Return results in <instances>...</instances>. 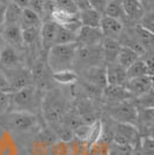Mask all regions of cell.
Here are the masks:
<instances>
[{"instance_id": "603a6c76", "label": "cell", "mask_w": 154, "mask_h": 155, "mask_svg": "<svg viewBox=\"0 0 154 155\" xmlns=\"http://www.w3.org/2000/svg\"><path fill=\"white\" fill-rule=\"evenodd\" d=\"M79 20L81 26L84 27H92V28H100L102 14L99 13L94 8H89L82 12H79Z\"/></svg>"}, {"instance_id": "f546056e", "label": "cell", "mask_w": 154, "mask_h": 155, "mask_svg": "<svg viewBox=\"0 0 154 155\" xmlns=\"http://www.w3.org/2000/svg\"><path fill=\"white\" fill-rule=\"evenodd\" d=\"M101 133H102V124H101V120L99 119L96 122H94L93 124H90L89 131H88V136H87V139H86V142L88 146H92L94 145L95 142H97L101 138Z\"/></svg>"}, {"instance_id": "ac0fdd59", "label": "cell", "mask_w": 154, "mask_h": 155, "mask_svg": "<svg viewBox=\"0 0 154 155\" xmlns=\"http://www.w3.org/2000/svg\"><path fill=\"white\" fill-rule=\"evenodd\" d=\"M100 29L102 31L103 37L118 39L121 34L124 30V25L121 21L114 19V18L102 15L101 23H100Z\"/></svg>"}, {"instance_id": "2e32d148", "label": "cell", "mask_w": 154, "mask_h": 155, "mask_svg": "<svg viewBox=\"0 0 154 155\" xmlns=\"http://www.w3.org/2000/svg\"><path fill=\"white\" fill-rule=\"evenodd\" d=\"M125 29L130 32V35L140 44L146 51L153 50L154 48V35L153 32L148 31L145 28H142L140 25L135 23L131 26L125 27Z\"/></svg>"}, {"instance_id": "4dcf8cb0", "label": "cell", "mask_w": 154, "mask_h": 155, "mask_svg": "<svg viewBox=\"0 0 154 155\" xmlns=\"http://www.w3.org/2000/svg\"><path fill=\"white\" fill-rule=\"evenodd\" d=\"M133 102H135L137 108H154L153 89H151L147 93L142 94L141 96L133 98Z\"/></svg>"}, {"instance_id": "ee69618b", "label": "cell", "mask_w": 154, "mask_h": 155, "mask_svg": "<svg viewBox=\"0 0 154 155\" xmlns=\"http://www.w3.org/2000/svg\"><path fill=\"white\" fill-rule=\"evenodd\" d=\"M28 1L29 0H11V2H13V4H15V5H18V6L20 7V8H27V6H28Z\"/></svg>"}, {"instance_id": "9c48e42d", "label": "cell", "mask_w": 154, "mask_h": 155, "mask_svg": "<svg viewBox=\"0 0 154 155\" xmlns=\"http://www.w3.org/2000/svg\"><path fill=\"white\" fill-rule=\"evenodd\" d=\"M135 126L140 138L153 137L154 108H137V120Z\"/></svg>"}, {"instance_id": "7bdbcfd3", "label": "cell", "mask_w": 154, "mask_h": 155, "mask_svg": "<svg viewBox=\"0 0 154 155\" xmlns=\"http://www.w3.org/2000/svg\"><path fill=\"white\" fill-rule=\"evenodd\" d=\"M141 4V6L144 7L145 12L147 11H153V5H154V0H138Z\"/></svg>"}, {"instance_id": "4316f807", "label": "cell", "mask_w": 154, "mask_h": 155, "mask_svg": "<svg viewBox=\"0 0 154 155\" xmlns=\"http://www.w3.org/2000/svg\"><path fill=\"white\" fill-rule=\"evenodd\" d=\"M77 39V34L66 29L64 27H57V34L55 38V44L53 45H62V44H71L75 43Z\"/></svg>"}, {"instance_id": "5bb4252c", "label": "cell", "mask_w": 154, "mask_h": 155, "mask_svg": "<svg viewBox=\"0 0 154 155\" xmlns=\"http://www.w3.org/2000/svg\"><path fill=\"white\" fill-rule=\"evenodd\" d=\"M102 39L103 35L100 28L81 26V28L77 32L75 43L79 46H94L100 45Z\"/></svg>"}, {"instance_id": "9a60e30c", "label": "cell", "mask_w": 154, "mask_h": 155, "mask_svg": "<svg viewBox=\"0 0 154 155\" xmlns=\"http://www.w3.org/2000/svg\"><path fill=\"white\" fill-rule=\"evenodd\" d=\"M124 87L132 95V97L136 98L147 93L148 91L153 89V77L145 75V77L135 78V79H128Z\"/></svg>"}, {"instance_id": "5b68a950", "label": "cell", "mask_w": 154, "mask_h": 155, "mask_svg": "<svg viewBox=\"0 0 154 155\" xmlns=\"http://www.w3.org/2000/svg\"><path fill=\"white\" fill-rule=\"evenodd\" d=\"M102 112L109 116L116 123L135 125L137 120V107L133 98L118 103L102 104Z\"/></svg>"}, {"instance_id": "ffe728a7", "label": "cell", "mask_w": 154, "mask_h": 155, "mask_svg": "<svg viewBox=\"0 0 154 155\" xmlns=\"http://www.w3.org/2000/svg\"><path fill=\"white\" fill-rule=\"evenodd\" d=\"M121 1H122L123 9L128 21V25L125 27L138 23L141 16L145 13V9L141 6L140 2L138 0H121Z\"/></svg>"}, {"instance_id": "4fadbf2b", "label": "cell", "mask_w": 154, "mask_h": 155, "mask_svg": "<svg viewBox=\"0 0 154 155\" xmlns=\"http://www.w3.org/2000/svg\"><path fill=\"white\" fill-rule=\"evenodd\" d=\"M132 95L126 91L124 86H115V84H107L102 91L101 103L112 104L118 103L126 100H132Z\"/></svg>"}, {"instance_id": "d4e9b609", "label": "cell", "mask_w": 154, "mask_h": 155, "mask_svg": "<svg viewBox=\"0 0 154 155\" xmlns=\"http://www.w3.org/2000/svg\"><path fill=\"white\" fill-rule=\"evenodd\" d=\"M138 59H140V57L136 51H133L130 48H126V46H121L116 63H118L124 68H128L129 66H131Z\"/></svg>"}, {"instance_id": "cb8c5ba5", "label": "cell", "mask_w": 154, "mask_h": 155, "mask_svg": "<svg viewBox=\"0 0 154 155\" xmlns=\"http://www.w3.org/2000/svg\"><path fill=\"white\" fill-rule=\"evenodd\" d=\"M19 25L21 29H27V28H32V27H39L42 25V20L36 13H34L32 9L29 8H23L21 18H20Z\"/></svg>"}, {"instance_id": "b9f144b4", "label": "cell", "mask_w": 154, "mask_h": 155, "mask_svg": "<svg viewBox=\"0 0 154 155\" xmlns=\"http://www.w3.org/2000/svg\"><path fill=\"white\" fill-rule=\"evenodd\" d=\"M7 2L4 0H0V28L2 27L5 22V13H6Z\"/></svg>"}, {"instance_id": "277c9868", "label": "cell", "mask_w": 154, "mask_h": 155, "mask_svg": "<svg viewBox=\"0 0 154 155\" xmlns=\"http://www.w3.org/2000/svg\"><path fill=\"white\" fill-rule=\"evenodd\" d=\"M77 49V43L52 45L46 52V64L50 71L53 73V72L73 70Z\"/></svg>"}, {"instance_id": "484cf974", "label": "cell", "mask_w": 154, "mask_h": 155, "mask_svg": "<svg viewBox=\"0 0 154 155\" xmlns=\"http://www.w3.org/2000/svg\"><path fill=\"white\" fill-rule=\"evenodd\" d=\"M52 80L55 84H74L78 81V73L73 70L59 71L52 73Z\"/></svg>"}, {"instance_id": "d6986e66", "label": "cell", "mask_w": 154, "mask_h": 155, "mask_svg": "<svg viewBox=\"0 0 154 155\" xmlns=\"http://www.w3.org/2000/svg\"><path fill=\"white\" fill-rule=\"evenodd\" d=\"M105 77L107 84H115V86H124L128 81L126 68L118 63H111L105 65Z\"/></svg>"}, {"instance_id": "30bf717a", "label": "cell", "mask_w": 154, "mask_h": 155, "mask_svg": "<svg viewBox=\"0 0 154 155\" xmlns=\"http://www.w3.org/2000/svg\"><path fill=\"white\" fill-rule=\"evenodd\" d=\"M0 34L7 45L12 46L15 50L23 54V41H22V29L20 25H2L0 28Z\"/></svg>"}, {"instance_id": "7a4b0ae2", "label": "cell", "mask_w": 154, "mask_h": 155, "mask_svg": "<svg viewBox=\"0 0 154 155\" xmlns=\"http://www.w3.org/2000/svg\"><path fill=\"white\" fill-rule=\"evenodd\" d=\"M43 93L34 84L23 87L19 91L9 93L8 111L27 112L35 116H41V104Z\"/></svg>"}, {"instance_id": "83f0119b", "label": "cell", "mask_w": 154, "mask_h": 155, "mask_svg": "<svg viewBox=\"0 0 154 155\" xmlns=\"http://www.w3.org/2000/svg\"><path fill=\"white\" fill-rule=\"evenodd\" d=\"M126 75H128V79H135V78L149 75V73H148L147 66L145 64V61L140 58L126 68Z\"/></svg>"}, {"instance_id": "74e56055", "label": "cell", "mask_w": 154, "mask_h": 155, "mask_svg": "<svg viewBox=\"0 0 154 155\" xmlns=\"http://www.w3.org/2000/svg\"><path fill=\"white\" fill-rule=\"evenodd\" d=\"M9 107V93L0 91V115L8 111Z\"/></svg>"}, {"instance_id": "6da1fadb", "label": "cell", "mask_w": 154, "mask_h": 155, "mask_svg": "<svg viewBox=\"0 0 154 155\" xmlns=\"http://www.w3.org/2000/svg\"><path fill=\"white\" fill-rule=\"evenodd\" d=\"M71 107V100L65 96V94L58 87H52L45 91L42 97L41 104V116L44 123L53 129L63 122L67 110Z\"/></svg>"}, {"instance_id": "f6af8a7d", "label": "cell", "mask_w": 154, "mask_h": 155, "mask_svg": "<svg viewBox=\"0 0 154 155\" xmlns=\"http://www.w3.org/2000/svg\"><path fill=\"white\" fill-rule=\"evenodd\" d=\"M5 45H6V43H5V41H4V38H2L1 34H0V52H1V50L4 49V46Z\"/></svg>"}, {"instance_id": "bcb514c9", "label": "cell", "mask_w": 154, "mask_h": 155, "mask_svg": "<svg viewBox=\"0 0 154 155\" xmlns=\"http://www.w3.org/2000/svg\"><path fill=\"white\" fill-rule=\"evenodd\" d=\"M105 1H107V2H108V1H110V0H105Z\"/></svg>"}, {"instance_id": "7402d4cb", "label": "cell", "mask_w": 154, "mask_h": 155, "mask_svg": "<svg viewBox=\"0 0 154 155\" xmlns=\"http://www.w3.org/2000/svg\"><path fill=\"white\" fill-rule=\"evenodd\" d=\"M103 15L110 16V18H114V19L121 21L124 25V27L128 25L126 16H125V13H124L121 0H110V1H108L107 5H105L104 11H103Z\"/></svg>"}, {"instance_id": "d590c367", "label": "cell", "mask_w": 154, "mask_h": 155, "mask_svg": "<svg viewBox=\"0 0 154 155\" xmlns=\"http://www.w3.org/2000/svg\"><path fill=\"white\" fill-rule=\"evenodd\" d=\"M27 8L32 9V12L37 14L39 18H41V20H42L43 9H44V0H29Z\"/></svg>"}, {"instance_id": "8992f818", "label": "cell", "mask_w": 154, "mask_h": 155, "mask_svg": "<svg viewBox=\"0 0 154 155\" xmlns=\"http://www.w3.org/2000/svg\"><path fill=\"white\" fill-rule=\"evenodd\" d=\"M100 65H104L101 44L94 46L78 45L74 64H73V71L78 73L81 70L93 67V66H100Z\"/></svg>"}, {"instance_id": "f1b7e54d", "label": "cell", "mask_w": 154, "mask_h": 155, "mask_svg": "<svg viewBox=\"0 0 154 155\" xmlns=\"http://www.w3.org/2000/svg\"><path fill=\"white\" fill-rule=\"evenodd\" d=\"M21 13H22V8H20L18 5H15L13 2L7 4L4 25H5V23H6V25H19Z\"/></svg>"}, {"instance_id": "e0dca14e", "label": "cell", "mask_w": 154, "mask_h": 155, "mask_svg": "<svg viewBox=\"0 0 154 155\" xmlns=\"http://www.w3.org/2000/svg\"><path fill=\"white\" fill-rule=\"evenodd\" d=\"M57 27L58 25H56L51 20L42 22L39 29V38H41V48L43 53H46L48 50L55 44Z\"/></svg>"}, {"instance_id": "8d00e7d4", "label": "cell", "mask_w": 154, "mask_h": 155, "mask_svg": "<svg viewBox=\"0 0 154 155\" xmlns=\"http://www.w3.org/2000/svg\"><path fill=\"white\" fill-rule=\"evenodd\" d=\"M110 147L115 150L118 155H132L133 154V147L130 145H119V143H110Z\"/></svg>"}, {"instance_id": "8fae6325", "label": "cell", "mask_w": 154, "mask_h": 155, "mask_svg": "<svg viewBox=\"0 0 154 155\" xmlns=\"http://www.w3.org/2000/svg\"><path fill=\"white\" fill-rule=\"evenodd\" d=\"M78 79L82 80L85 82L92 84L100 88H104L107 86V77H105V65H100V66H93L81 70L78 72Z\"/></svg>"}, {"instance_id": "44dd1931", "label": "cell", "mask_w": 154, "mask_h": 155, "mask_svg": "<svg viewBox=\"0 0 154 155\" xmlns=\"http://www.w3.org/2000/svg\"><path fill=\"white\" fill-rule=\"evenodd\" d=\"M121 46L122 45L119 44V42L117 39L103 37L102 42H101V50H102L104 65L116 63Z\"/></svg>"}, {"instance_id": "e575fe53", "label": "cell", "mask_w": 154, "mask_h": 155, "mask_svg": "<svg viewBox=\"0 0 154 155\" xmlns=\"http://www.w3.org/2000/svg\"><path fill=\"white\" fill-rule=\"evenodd\" d=\"M138 25H140L142 28H145L148 31L153 32L154 28V13L153 11H147L145 12L144 15L141 16V19L139 20Z\"/></svg>"}, {"instance_id": "52a82bcc", "label": "cell", "mask_w": 154, "mask_h": 155, "mask_svg": "<svg viewBox=\"0 0 154 155\" xmlns=\"http://www.w3.org/2000/svg\"><path fill=\"white\" fill-rule=\"evenodd\" d=\"M1 73H4V75L6 77L11 93L19 91V89L23 88V87H27V86L34 84L30 68L28 66H25V65L19 66V67H16L14 70L1 72Z\"/></svg>"}, {"instance_id": "f35d334b", "label": "cell", "mask_w": 154, "mask_h": 155, "mask_svg": "<svg viewBox=\"0 0 154 155\" xmlns=\"http://www.w3.org/2000/svg\"><path fill=\"white\" fill-rule=\"evenodd\" d=\"M90 4V7L94 8L95 11H97L99 13H101L103 15V11L105 8L107 1L105 0H88Z\"/></svg>"}, {"instance_id": "60d3db41", "label": "cell", "mask_w": 154, "mask_h": 155, "mask_svg": "<svg viewBox=\"0 0 154 155\" xmlns=\"http://www.w3.org/2000/svg\"><path fill=\"white\" fill-rule=\"evenodd\" d=\"M0 91H6V93H11L9 86H8V81H7L6 77L4 75V73H1V72H0Z\"/></svg>"}, {"instance_id": "d6a6232c", "label": "cell", "mask_w": 154, "mask_h": 155, "mask_svg": "<svg viewBox=\"0 0 154 155\" xmlns=\"http://www.w3.org/2000/svg\"><path fill=\"white\" fill-rule=\"evenodd\" d=\"M53 2H55V8L62 11V12L73 14V15L79 13L73 0H53Z\"/></svg>"}, {"instance_id": "ba28073f", "label": "cell", "mask_w": 154, "mask_h": 155, "mask_svg": "<svg viewBox=\"0 0 154 155\" xmlns=\"http://www.w3.org/2000/svg\"><path fill=\"white\" fill-rule=\"evenodd\" d=\"M112 142L119 143V145H130L135 148L140 142V136L135 125L117 123Z\"/></svg>"}, {"instance_id": "1f68e13d", "label": "cell", "mask_w": 154, "mask_h": 155, "mask_svg": "<svg viewBox=\"0 0 154 155\" xmlns=\"http://www.w3.org/2000/svg\"><path fill=\"white\" fill-rule=\"evenodd\" d=\"M46 155H70L69 153V143L57 140L51 146H49Z\"/></svg>"}, {"instance_id": "3957f363", "label": "cell", "mask_w": 154, "mask_h": 155, "mask_svg": "<svg viewBox=\"0 0 154 155\" xmlns=\"http://www.w3.org/2000/svg\"><path fill=\"white\" fill-rule=\"evenodd\" d=\"M43 122L42 116L20 111H6L0 115V129L8 132L27 133L38 129Z\"/></svg>"}, {"instance_id": "7c38bea8", "label": "cell", "mask_w": 154, "mask_h": 155, "mask_svg": "<svg viewBox=\"0 0 154 155\" xmlns=\"http://www.w3.org/2000/svg\"><path fill=\"white\" fill-rule=\"evenodd\" d=\"M22 65H25L22 54L12 46L7 44L4 46V49L0 52V72L14 70Z\"/></svg>"}, {"instance_id": "836d02e7", "label": "cell", "mask_w": 154, "mask_h": 155, "mask_svg": "<svg viewBox=\"0 0 154 155\" xmlns=\"http://www.w3.org/2000/svg\"><path fill=\"white\" fill-rule=\"evenodd\" d=\"M109 146V143L102 141V140H99L89 147L88 155H108Z\"/></svg>"}, {"instance_id": "ab89813d", "label": "cell", "mask_w": 154, "mask_h": 155, "mask_svg": "<svg viewBox=\"0 0 154 155\" xmlns=\"http://www.w3.org/2000/svg\"><path fill=\"white\" fill-rule=\"evenodd\" d=\"M73 2H74L75 7H77L78 12H82V11L92 8L88 0H73Z\"/></svg>"}]
</instances>
